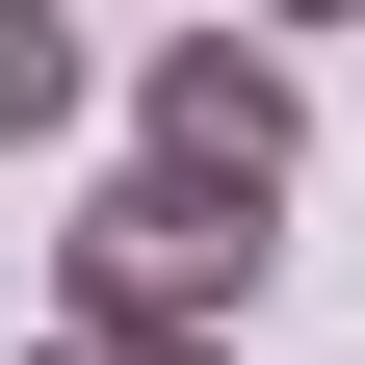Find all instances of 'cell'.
Returning <instances> with one entry per match:
<instances>
[{
  "label": "cell",
  "mask_w": 365,
  "mask_h": 365,
  "mask_svg": "<svg viewBox=\"0 0 365 365\" xmlns=\"http://www.w3.org/2000/svg\"><path fill=\"white\" fill-rule=\"evenodd\" d=\"M26 365H235V339H78V313H26Z\"/></svg>",
  "instance_id": "obj_4"
},
{
  "label": "cell",
  "mask_w": 365,
  "mask_h": 365,
  "mask_svg": "<svg viewBox=\"0 0 365 365\" xmlns=\"http://www.w3.org/2000/svg\"><path fill=\"white\" fill-rule=\"evenodd\" d=\"M78 105H105V53H78V0H0V130H26V157H53Z\"/></svg>",
  "instance_id": "obj_3"
},
{
  "label": "cell",
  "mask_w": 365,
  "mask_h": 365,
  "mask_svg": "<svg viewBox=\"0 0 365 365\" xmlns=\"http://www.w3.org/2000/svg\"><path fill=\"white\" fill-rule=\"evenodd\" d=\"M261 26H365V0H261Z\"/></svg>",
  "instance_id": "obj_5"
},
{
  "label": "cell",
  "mask_w": 365,
  "mask_h": 365,
  "mask_svg": "<svg viewBox=\"0 0 365 365\" xmlns=\"http://www.w3.org/2000/svg\"><path fill=\"white\" fill-rule=\"evenodd\" d=\"M130 130H157V182H209V209H287V157H313V105H287V53H261V26H157Z\"/></svg>",
  "instance_id": "obj_2"
},
{
  "label": "cell",
  "mask_w": 365,
  "mask_h": 365,
  "mask_svg": "<svg viewBox=\"0 0 365 365\" xmlns=\"http://www.w3.org/2000/svg\"><path fill=\"white\" fill-rule=\"evenodd\" d=\"M261 261H287V209H209V182H157V157H130L105 209L53 235V313H78V339H235V287H261Z\"/></svg>",
  "instance_id": "obj_1"
}]
</instances>
